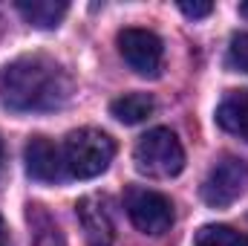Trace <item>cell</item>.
<instances>
[{"mask_svg":"<svg viewBox=\"0 0 248 246\" xmlns=\"http://www.w3.org/2000/svg\"><path fill=\"white\" fill-rule=\"evenodd\" d=\"M69 93V72L49 55H23L0 70V102L15 113L58 110Z\"/></svg>","mask_w":248,"mask_h":246,"instance_id":"obj_1","label":"cell"},{"mask_svg":"<svg viewBox=\"0 0 248 246\" xmlns=\"http://www.w3.org/2000/svg\"><path fill=\"white\" fill-rule=\"evenodd\" d=\"M63 165H66V177L75 180H93L101 171H107V165L116 157V142L98 130V127H81L72 130L63 139Z\"/></svg>","mask_w":248,"mask_h":246,"instance_id":"obj_2","label":"cell"},{"mask_svg":"<svg viewBox=\"0 0 248 246\" xmlns=\"http://www.w3.org/2000/svg\"><path fill=\"white\" fill-rule=\"evenodd\" d=\"M133 159H136V168H139L141 174L156 177V180L176 177V174L185 168V151H182L176 133L168 130V127H153V130H147V133L136 142Z\"/></svg>","mask_w":248,"mask_h":246,"instance_id":"obj_3","label":"cell"},{"mask_svg":"<svg viewBox=\"0 0 248 246\" xmlns=\"http://www.w3.org/2000/svg\"><path fill=\"white\" fill-rule=\"evenodd\" d=\"M124 209L133 220V226L144 235H165L173 226V203L153 188L130 185L124 194Z\"/></svg>","mask_w":248,"mask_h":246,"instance_id":"obj_4","label":"cell"},{"mask_svg":"<svg viewBox=\"0 0 248 246\" xmlns=\"http://www.w3.org/2000/svg\"><path fill=\"white\" fill-rule=\"evenodd\" d=\"M248 188V162L240 157H222L202 183V200L211 209H225Z\"/></svg>","mask_w":248,"mask_h":246,"instance_id":"obj_5","label":"cell"},{"mask_svg":"<svg viewBox=\"0 0 248 246\" xmlns=\"http://www.w3.org/2000/svg\"><path fill=\"white\" fill-rule=\"evenodd\" d=\"M119 53L127 61V67L139 75H159L162 67V41L156 32L150 29H139V26H127L119 32Z\"/></svg>","mask_w":248,"mask_h":246,"instance_id":"obj_6","label":"cell"},{"mask_svg":"<svg viewBox=\"0 0 248 246\" xmlns=\"http://www.w3.org/2000/svg\"><path fill=\"white\" fill-rule=\"evenodd\" d=\"M23 162H26V174L38 183H61L66 177L63 151L46 136H32L26 142Z\"/></svg>","mask_w":248,"mask_h":246,"instance_id":"obj_7","label":"cell"},{"mask_svg":"<svg viewBox=\"0 0 248 246\" xmlns=\"http://www.w3.org/2000/svg\"><path fill=\"white\" fill-rule=\"evenodd\" d=\"M217 122L231 136L248 142V90H231L217 107Z\"/></svg>","mask_w":248,"mask_h":246,"instance_id":"obj_8","label":"cell"},{"mask_svg":"<svg viewBox=\"0 0 248 246\" xmlns=\"http://www.w3.org/2000/svg\"><path fill=\"white\" fill-rule=\"evenodd\" d=\"M75 209H78V217H81L84 232L90 238V246H110L113 244V223H110L104 206L95 197H84Z\"/></svg>","mask_w":248,"mask_h":246,"instance_id":"obj_9","label":"cell"},{"mask_svg":"<svg viewBox=\"0 0 248 246\" xmlns=\"http://www.w3.org/2000/svg\"><path fill=\"white\" fill-rule=\"evenodd\" d=\"M17 12L38 29H55L69 12V6L61 0H17Z\"/></svg>","mask_w":248,"mask_h":246,"instance_id":"obj_10","label":"cell"},{"mask_svg":"<svg viewBox=\"0 0 248 246\" xmlns=\"http://www.w3.org/2000/svg\"><path fill=\"white\" fill-rule=\"evenodd\" d=\"M156 110V102L147 96V93H127L119 96L113 105H110V113L124 124H139L144 119H150Z\"/></svg>","mask_w":248,"mask_h":246,"instance_id":"obj_11","label":"cell"},{"mask_svg":"<svg viewBox=\"0 0 248 246\" xmlns=\"http://www.w3.org/2000/svg\"><path fill=\"white\" fill-rule=\"evenodd\" d=\"M193 246H248V235L231 226H202L193 238Z\"/></svg>","mask_w":248,"mask_h":246,"instance_id":"obj_12","label":"cell"},{"mask_svg":"<svg viewBox=\"0 0 248 246\" xmlns=\"http://www.w3.org/2000/svg\"><path fill=\"white\" fill-rule=\"evenodd\" d=\"M228 67L237 72H248V32H237L228 44Z\"/></svg>","mask_w":248,"mask_h":246,"instance_id":"obj_13","label":"cell"},{"mask_svg":"<svg viewBox=\"0 0 248 246\" xmlns=\"http://www.w3.org/2000/svg\"><path fill=\"white\" fill-rule=\"evenodd\" d=\"M179 12L185 15V18H208L211 12H214V6L211 3H179Z\"/></svg>","mask_w":248,"mask_h":246,"instance_id":"obj_14","label":"cell"},{"mask_svg":"<svg viewBox=\"0 0 248 246\" xmlns=\"http://www.w3.org/2000/svg\"><path fill=\"white\" fill-rule=\"evenodd\" d=\"M0 246H9V229H6V220L0 214Z\"/></svg>","mask_w":248,"mask_h":246,"instance_id":"obj_15","label":"cell"},{"mask_svg":"<svg viewBox=\"0 0 248 246\" xmlns=\"http://www.w3.org/2000/svg\"><path fill=\"white\" fill-rule=\"evenodd\" d=\"M240 15L248 20V3H240Z\"/></svg>","mask_w":248,"mask_h":246,"instance_id":"obj_16","label":"cell"},{"mask_svg":"<svg viewBox=\"0 0 248 246\" xmlns=\"http://www.w3.org/2000/svg\"><path fill=\"white\" fill-rule=\"evenodd\" d=\"M3 157H6V151H3V139H0V168H3Z\"/></svg>","mask_w":248,"mask_h":246,"instance_id":"obj_17","label":"cell"}]
</instances>
